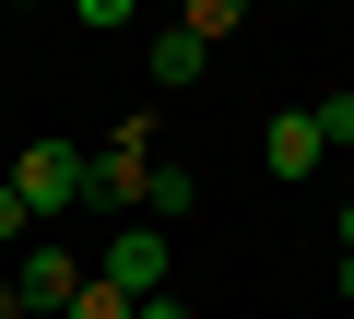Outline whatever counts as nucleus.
Wrapping results in <instances>:
<instances>
[{"mask_svg": "<svg viewBox=\"0 0 354 319\" xmlns=\"http://www.w3.org/2000/svg\"><path fill=\"white\" fill-rule=\"evenodd\" d=\"M142 190H153V130L130 118V130H106V142L83 154V201H95V213H142Z\"/></svg>", "mask_w": 354, "mask_h": 319, "instance_id": "f257e3e1", "label": "nucleus"}, {"mask_svg": "<svg viewBox=\"0 0 354 319\" xmlns=\"http://www.w3.org/2000/svg\"><path fill=\"white\" fill-rule=\"evenodd\" d=\"M12 190H24L36 225H59V213L83 201V154H71V142H24V154H12Z\"/></svg>", "mask_w": 354, "mask_h": 319, "instance_id": "f03ea898", "label": "nucleus"}, {"mask_svg": "<svg viewBox=\"0 0 354 319\" xmlns=\"http://www.w3.org/2000/svg\"><path fill=\"white\" fill-rule=\"evenodd\" d=\"M319 154H330V142H319V107H283V118H260V166H272L283 190H295V178H319Z\"/></svg>", "mask_w": 354, "mask_h": 319, "instance_id": "7ed1b4c3", "label": "nucleus"}, {"mask_svg": "<svg viewBox=\"0 0 354 319\" xmlns=\"http://www.w3.org/2000/svg\"><path fill=\"white\" fill-rule=\"evenodd\" d=\"M106 284L142 307V295H165V225H118L106 237Z\"/></svg>", "mask_w": 354, "mask_h": 319, "instance_id": "20e7f679", "label": "nucleus"}, {"mask_svg": "<svg viewBox=\"0 0 354 319\" xmlns=\"http://www.w3.org/2000/svg\"><path fill=\"white\" fill-rule=\"evenodd\" d=\"M12 284H24V307H36V319H71V295H83L95 272H71V248H24V272H12Z\"/></svg>", "mask_w": 354, "mask_h": 319, "instance_id": "39448f33", "label": "nucleus"}, {"mask_svg": "<svg viewBox=\"0 0 354 319\" xmlns=\"http://www.w3.org/2000/svg\"><path fill=\"white\" fill-rule=\"evenodd\" d=\"M201 60H213V48H201L189 24H165V36H153V83H165V95H177V83H201Z\"/></svg>", "mask_w": 354, "mask_h": 319, "instance_id": "423d86ee", "label": "nucleus"}, {"mask_svg": "<svg viewBox=\"0 0 354 319\" xmlns=\"http://www.w3.org/2000/svg\"><path fill=\"white\" fill-rule=\"evenodd\" d=\"M189 201H201V178H189V166H153V190H142V225H177Z\"/></svg>", "mask_w": 354, "mask_h": 319, "instance_id": "0eeeda50", "label": "nucleus"}, {"mask_svg": "<svg viewBox=\"0 0 354 319\" xmlns=\"http://www.w3.org/2000/svg\"><path fill=\"white\" fill-rule=\"evenodd\" d=\"M71 319H142V307H130V295H118V284H106V272H95V284H83V295H71Z\"/></svg>", "mask_w": 354, "mask_h": 319, "instance_id": "6e6552de", "label": "nucleus"}, {"mask_svg": "<svg viewBox=\"0 0 354 319\" xmlns=\"http://www.w3.org/2000/svg\"><path fill=\"white\" fill-rule=\"evenodd\" d=\"M319 142H342V154H354V83H342V95H319Z\"/></svg>", "mask_w": 354, "mask_h": 319, "instance_id": "1a4fd4ad", "label": "nucleus"}, {"mask_svg": "<svg viewBox=\"0 0 354 319\" xmlns=\"http://www.w3.org/2000/svg\"><path fill=\"white\" fill-rule=\"evenodd\" d=\"M24 225H36V213H24V190H12V178H0V237H24Z\"/></svg>", "mask_w": 354, "mask_h": 319, "instance_id": "9d476101", "label": "nucleus"}, {"mask_svg": "<svg viewBox=\"0 0 354 319\" xmlns=\"http://www.w3.org/2000/svg\"><path fill=\"white\" fill-rule=\"evenodd\" d=\"M0 319H36V307H24V284H12V272H0Z\"/></svg>", "mask_w": 354, "mask_h": 319, "instance_id": "9b49d317", "label": "nucleus"}, {"mask_svg": "<svg viewBox=\"0 0 354 319\" xmlns=\"http://www.w3.org/2000/svg\"><path fill=\"white\" fill-rule=\"evenodd\" d=\"M142 319H189V307H177V295H142Z\"/></svg>", "mask_w": 354, "mask_h": 319, "instance_id": "f8f14e48", "label": "nucleus"}, {"mask_svg": "<svg viewBox=\"0 0 354 319\" xmlns=\"http://www.w3.org/2000/svg\"><path fill=\"white\" fill-rule=\"evenodd\" d=\"M342 260H354V201H342Z\"/></svg>", "mask_w": 354, "mask_h": 319, "instance_id": "ddd939ff", "label": "nucleus"}, {"mask_svg": "<svg viewBox=\"0 0 354 319\" xmlns=\"http://www.w3.org/2000/svg\"><path fill=\"white\" fill-rule=\"evenodd\" d=\"M342 307H354V260H342Z\"/></svg>", "mask_w": 354, "mask_h": 319, "instance_id": "4468645a", "label": "nucleus"}]
</instances>
